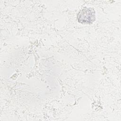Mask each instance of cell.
I'll return each mask as SVG.
<instances>
[{
  "label": "cell",
  "mask_w": 121,
  "mask_h": 121,
  "mask_svg": "<svg viewBox=\"0 0 121 121\" xmlns=\"http://www.w3.org/2000/svg\"><path fill=\"white\" fill-rule=\"evenodd\" d=\"M78 21L84 25H90L95 20V11L93 8L84 7L77 14Z\"/></svg>",
  "instance_id": "obj_1"
}]
</instances>
